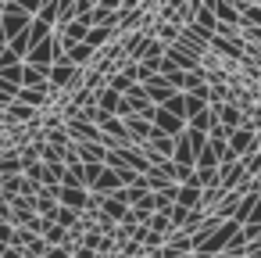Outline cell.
I'll return each mask as SVG.
<instances>
[{"label": "cell", "instance_id": "1", "mask_svg": "<svg viewBox=\"0 0 261 258\" xmlns=\"http://www.w3.org/2000/svg\"><path fill=\"white\" fill-rule=\"evenodd\" d=\"M0 26H4V36H8V43H11V40H18V36L29 33L33 15H25L22 0H4V18H0Z\"/></svg>", "mask_w": 261, "mask_h": 258}, {"label": "cell", "instance_id": "2", "mask_svg": "<svg viewBox=\"0 0 261 258\" xmlns=\"http://www.w3.org/2000/svg\"><path fill=\"white\" fill-rule=\"evenodd\" d=\"M240 229H243V226H240L236 219H229V222H222V226H218V229H215V233H211V237H207V240H204V244L197 247V254H204V258H215V254H225V251H229V240H232V237H236Z\"/></svg>", "mask_w": 261, "mask_h": 258}, {"label": "cell", "instance_id": "3", "mask_svg": "<svg viewBox=\"0 0 261 258\" xmlns=\"http://www.w3.org/2000/svg\"><path fill=\"white\" fill-rule=\"evenodd\" d=\"M207 8L215 11L218 26H229V29H243V15L236 11L232 0H207Z\"/></svg>", "mask_w": 261, "mask_h": 258}, {"label": "cell", "instance_id": "4", "mask_svg": "<svg viewBox=\"0 0 261 258\" xmlns=\"http://www.w3.org/2000/svg\"><path fill=\"white\" fill-rule=\"evenodd\" d=\"M229 147H232V154H236V158H247V154H257V151H261L257 133H254V129H247V126H243V129H236V133L229 136Z\"/></svg>", "mask_w": 261, "mask_h": 258}, {"label": "cell", "instance_id": "5", "mask_svg": "<svg viewBox=\"0 0 261 258\" xmlns=\"http://www.w3.org/2000/svg\"><path fill=\"white\" fill-rule=\"evenodd\" d=\"M154 129L165 133V136H172V140H179V136L186 133V122L175 119V115H168L165 108H158V115H154Z\"/></svg>", "mask_w": 261, "mask_h": 258}, {"label": "cell", "instance_id": "6", "mask_svg": "<svg viewBox=\"0 0 261 258\" xmlns=\"http://www.w3.org/2000/svg\"><path fill=\"white\" fill-rule=\"evenodd\" d=\"M125 133H129L133 144H147L154 136V122L143 119V115H133V119H125Z\"/></svg>", "mask_w": 261, "mask_h": 258}, {"label": "cell", "instance_id": "7", "mask_svg": "<svg viewBox=\"0 0 261 258\" xmlns=\"http://www.w3.org/2000/svg\"><path fill=\"white\" fill-rule=\"evenodd\" d=\"M75 147V158L83 165H108V147L104 144H72Z\"/></svg>", "mask_w": 261, "mask_h": 258}, {"label": "cell", "instance_id": "8", "mask_svg": "<svg viewBox=\"0 0 261 258\" xmlns=\"http://www.w3.org/2000/svg\"><path fill=\"white\" fill-rule=\"evenodd\" d=\"M172 93H179V90H172L165 76H154V79L147 83V97H150V104H154V108H165Z\"/></svg>", "mask_w": 261, "mask_h": 258}, {"label": "cell", "instance_id": "9", "mask_svg": "<svg viewBox=\"0 0 261 258\" xmlns=\"http://www.w3.org/2000/svg\"><path fill=\"white\" fill-rule=\"evenodd\" d=\"M93 58H97V51H93L90 43H75V47H68V51H65V61H68V65H75L79 72H86Z\"/></svg>", "mask_w": 261, "mask_h": 258}, {"label": "cell", "instance_id": "10", "mask_svg": "<svg viewBox=\"0 0 261 258\" xmlns=\"http://www.w3.org/2000/svg\"><path fill=\"white\" fill-rule=\"evenodd\" d=\"M172 161L182 165V169H197V151H193V144L186 140V133L175 140V154H172Z\"/></svg>", "mask_w": 261, "mask_h": 258}, {"label": "cell", "instance_id": "11", "mask_svg": "<svg viewBox=\"0 0 261 258\" xmlns=\"http://www.w3.org/2000/svg\"><path fill=\"white\" fill-rule=\"evenodd\" d=\"M218 176H222V190L229 194V190H236V186L247 179V169H243V161H236V165H222Z\"/></svg>", "mask_w": 261, "mask_h": 258}, {"label": "cell", "instance_id": "12", "mask_svg": "<svg viewBox=\"0 0 261 258\" xmlns=\"http://www.w3.org/2000/svg\"><path fill=\"white\" fill-rule=\"evenodd\" d=\"M40 237L47 240V247H68V229H61L54 219H43V229Z\"/></svg>", "mask_w": 261, "mask_h": 258}, {"label": "cell", "instance_id": "13", "mask_svg": "<svg viewBox=\"0 0 261 258\" xmlns=\"http://www.w3.org/2000/svg\"><path fill=\"white\" fill-rule=\"evenodd\" d=\"M54 97H50V90H18V104H25V108H33V111H40V108H47Z\"/></svg>", "mask_w": 261, "mask_h": 258}, {"label": "cell", "instance_id": "14", "mask_svg": "<svg viewBox=\"0 0 261 258\" xmlns=\"http://www.w3.org/2000/svg\"><path fill=\"white\" fill-rule=\"evenodd\" d=\"M65 208H72V212H86V204H90V190H68V186H61V197H58Z\"/></svg>", "mask_w": 261, "mask_h": 258}, {"label": "cell", "instance_id": "15", "mask_svg": "<svg viewBox=\"0 0 261 258\" xmlns=\"http://www.w3.org/2000/svg\"><path fill=\"white\" fill-rule=\"evenodd\" d=\"M15 176H25V165H22L18 151H11V154L0 158V179H15Z\"/></svg>", "mask_w": 261, "mask_h": 258}, {"label": "cell", "instance_id": "16", "mask_svg": "<svg viewBox=\"0 0 261 258\" xmlns=\"http://www.w3.org/2000/svg\"><path fill=\"white\" fill-rule=\"evenodd\" d=\"M25 36H29V47L36 51L40 43H47V40L54 36V26H47V22H40V18H33V26H29V33H25Z\"/></svg>", "mask_w": 261, "mask_h": 258}, {"label": "cell", "instance_id": "17", "mask_svg": "<svg viewBox=\"0 0 261 258\" xmlns=\"http://www.w3.org/2000/svg\"><path fill=\"white\" fill-rule=\"evenodd\" d=\"M115 36H118V29H115V26H97V29H90L86 43H90L93 51H100V47H104V43H111Z\"/></svg>", "mask_w": 261, "mask_h": 258}, {"label": "cell", "instance_id": "18", "mask_svg": "<svg viewBox=\"0 0 261 258\" xmlns=\"http://www.w3.org/2000/svg\"><path fill=\"white\" fill-rule=\"evenodd\" d=\"M118 104H122V93H115L111 86H104V90L97 93V108H100L104 115H115V111H118Z\"/></svg>", "mask_w": 261, "mask_h": 258}, {"label": "cell", "instance_id": "19", "mask_svg": "<svg viewBox=\"0 0 261 258\" xmlns=\"http://www.w3.org/2000/svg\"><path fill=\"white\" fill-rule=\"evenodd\" d=\"M54 222L61 226V229H79V222H83V215L79 212H72V208H65V204H58V212H54Z\"/></svg>", "mask_w": 261, "mask_h": 258}, {"label": "cell", "instance_id": "20", "mask_svg": "<svg viewBox=\"0 0 261 258\" xmlns=\"http://www.w3.org/2000/svg\"><path fill=\"white\" fill-rule=\"evenodd\" d=\"M168 247H172L175 254H193V237H190L186 229H175V233L168 237Z\"/></svg>", "mask_w": 261, "mask_h": 258}, {"label": "cell", "instance_id": "21", "mask_svg": "<svg viewBox=\"0 0 261 258\" xmlns=\"http://www.w3.org/2000/svg\"><path fill=\"white\" fill-rule=\"evenodd\" d=\"M75 18H79V4H75V0H61V8H58V29H68Z\"/></svg>", "mask_w": 261, "mask_h": 258}, {"label": "cell", "instance_id": "22", "mask_svg": "<svg viewBox=\"0 0 261 258\" xmlns=\"http://www.w3.org/2000/svg\"><path fill=\"white\" fill-rule=\"evenodd\" d=\"M193 22H197L204 33H211V36L218 33V18H215V11H211L207 4H200V8H197V18H193Z\"/></svg>", "mask_w": 261, "mask_h": 258}, {"label": "cell", "instance_id": "23", "mask_svg": "<svg viewBox=\"0 0 261 258\" xmlns=\"http://www.w3.org/2000/svg\"><path fill=\"white\" fill-rule=\"evenodd\" d=\"M207 111H211V104H207V101H200V97L186 93V126H190L197 115H207Z\"/></svg>", "mask_w": 261, "mask_h": 258}, {"label": "cell", "instance_id": "24", "mask_svg": "<svg viewBox=\"0 0 261 258\" xmlns=\"http://www.w3.org/2000/svg\"><path fill=\"white\" fill-rule=\"evenodd\" d=\"M8 119H11V122H25V126H29V122H36V119H40V111H33V108H25V104H18V101H15V104L8 108Z\"/></svg>", "mask_w": 261, "mask_h": 258}, {"label": "cell", "instance_id": "25", "mask_svg": "<svg viewBox=\"0 0 261 258\" xmlns=\"http://www.w3.org/2000/svg\"><path fill=\"white\" fill-rule=\"evenodd\" d=\"M150 147H154L161 158H172V154H175V140L165 136V133H158V129H154V136H150Z\"/></svg>", "mask_w": 261, "mask_h": 258}, {"label": "cell", "instance_id": "26", "mask_svg": "<svg viewBox=\"0 0 261 258\" xmlns=\"http://www.w3.org/2000/svg\"><path fill=\"white\" fill-rule=\"evenodd\" d=\"M197 169H222V158H218V151L211 147V140H207V147L197 154Z\"/></svg>", "mask_w": 261, "mask_h": 258}, {"label": "cell", "instance_id": "27", "mask_svg": "<svg viewBox=\"0 0 261 258\" xmlns=\"http://www.w3.org/2000/svg\"><path fill=\"white\" fill-rule=\"evenodd\" d=\"M58 8H61V0H43V8H40V15H36V18L58 29Z\"/></svg>", "mask_w": 261, "mask_h": 258}, {"label": "cell", "instance_id": "28", "mask_svg": "<svg viewBox=\"0 0 261 258\" xmlns=\"http://www.w3.org/2000/svg\"><path fill=\"white\" fill-rule=\"evenodd\" d=\"M165 111L186 122V93H172V97H168V104H165Z\"/></svg>", "mask_w": 261, "mask_h": 258}, {"label": "cell", "instance_id": "29", "mask_svg": "<svg viewBox=\"0 0 261 258\" xmlns=\"http://www.w3.org/2000/svg\"><path fill=\"white\" fill-rule=\"evenodd\" d=\"M100 172H104V165H83V186L93 194L97 190V183H100Z\"/></svg>", "mask_w": 261, "mask_h": 258}, {"label": "cell", "instance_id": "30", "mask_svg": "<svg viewBox=\"0 0 261 258\" xmlns=\"http://www.w3.org/2000/svg\"><path fill=\"white\" fill-rule=\"evenodd\" d=\"M147 229H154V233H161V237H172V233H175V229H172V219H168V215H161V212L150 219V226H147Z\"/></svg>", "mask_w": 261, "mask_h": 258}, {"label": "cell", "instance_id": "31", "mask_svg": "<svg viewBox=\"0 0 261 258\" xmlns=\"http://www.w3.org/2000/svg\"><path fill=\"white\" fill-rule=\"evenodd\" d=\"M22 72H25V65H11V68H0V79L22 90Z\"/></svg>", "mask_w": 261, "mask_h": 258}, {"label": "cell", "instance_id": "32", "mask_svg": "<svg viewBox=\"0 0 261 258\" xmlns=\"http://www.w3.org/2000/svg\"><path fill=\"white\" fill-rule=\"evenodd\" d=\"M168 219H172V229H186V222H190V212L175 204V208L168 212Z\"/></svg>", "mask_w": 261, "mask_h": 258}, {"label": "cell", "instance_id": "33", "mask_svg": "<svg viewBox=\"0 0 261 258\" xmlns=\"http://www.w3.org/2000/svg\"><path fill=\"white\" fill-rule=\"evenodd\" d=\"M186 140H190V144H193V151L200 154V151L207 147V140H211V136H207V133H197V129H186Z\"/></svg>", "mask_w": 261, "mask_h": 258}, {"label": "cell", "instance_id": "34", "mask_svg": "<svg viewBox=\"0 0 261 258\" xmlns=\"http://www.w3.org/2000/svg\"><path fill=\"white\" fill-rule=\"evenodd\" d=\"M11 240H15V226L0 222V247H11Z\"/></svg>", "mask_w": 261, "mask_h": 258}, {"label": "cell", "instance_id": "35", "mask_svg": "<svg viewBox=\"0 0 261 258\" xmlns=\"http://www.w3.org/2000/svg\"><path fill=\"white\" fill-rule=\"evenodd\" d=\"M0 222H11V201L0 194Z\"/></svg>", "mask_w": 261, "mask_h": 258}, {"label": "cell", "instance_id": "36", "mask_svg": "<svg viewBox=\"0 0 261 258\" xmlns=\"http://www.w3.org/2000/svg\"><path fill=\"white\" fill-rule=\"evenodd\" d=\"M43 258H72V247H47Z\"/></svg>", "mask_w": 261, "mask_h": 258}, {"label": "cell", "instance_id": "37", "mask_svg": "<svg viewBox=\"0 0 261 258\" xmlns=\"http://www.w3.org/2000/svg\"><path fill=\"white\" fill-rule=\"evenodd\" d=\"M72 258H100V254H97V251H90V247H83V244H79V247H75V251H72Z\"/></svg>", "mask_w": 261, "mask_h": 258}, {"label": "cell", "instance_id": "38", "mask_svg": "<svg viewBox=\"0 0 261 258\" xmlns=\"http://www.w3.org/2000/svg\"><path fill=\"white\" fill-rule=\"evenodd\" d=\"M0 258H25V251H18V247H4V251H0Z\"/></svg>", "mask_w": 261, "mask_h": 258}, {"label": "cell", "instance_id": "39", "mask_svg": "<svg viewBox=\"0 0 261 258\" xmlns=\"http://www.w3.org/2000/svg\"><path fill=\"white\" fill-rule=\"evenodd\" d=\"M250 222H254V226H261V197L254 201V219H250Z\"/></svg>", "mask_w": 261, "mask_h": 258}, {"label": "cell", "instance_id": "40", "mask_svg": "<svg viewBox=\"0 0 261 258\" xmlns=\"http://www.w3.org/2000/svg\"><path fill=\"white\" fill-rule=\"evenodd\" d=\"M247 258H261V244H250L247 247Z\"/></svg>", "mask_w": 261, "mask_h": 258}]
</instances>
